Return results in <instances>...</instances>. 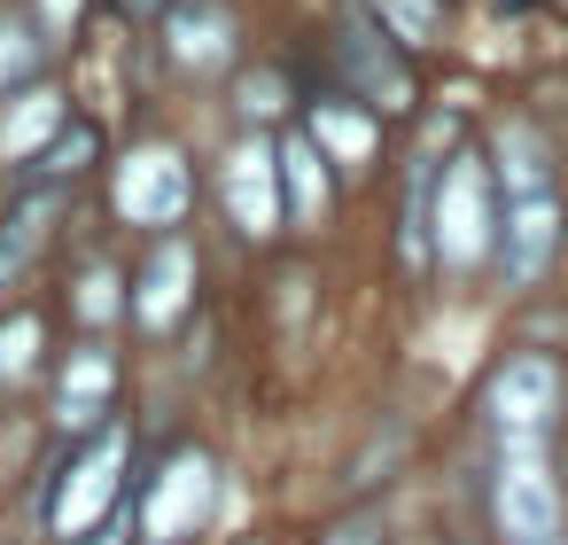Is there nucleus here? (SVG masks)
<instances>
[{
    "mask_svg": "<svg viewBox=\"0 0 568 545\" xmlns=\"http://www.w3.org/2000/svg\"><path fill=\"white\" fill-rule=\"evenodd\" d=\"M498 529H506V545H552L560 537V491L537 467V436L529 428H514V460L498 475Z\"/></svg>",
    "mask_w": 568,
    "mask_h": 545,
    "instance_id": "f257e3e1",
    "label": "nucleus"
},
{
    "mask_svg": "<svg viewBox=\"0 0 568 545\" xmlns=\"http://www.w3.org/2000/svg\"><path fill=\"white\" fill-rule=\"evenodd\" d=\"M552 242H560V203H552V188H545V195H506V226H498V265H506V281H537L545 258H552Z\"/></svg>",
    "mask_w": 568,
    "mask_h": 545,
    "instance_id": "f03ea898",
    "label": "nucleus"
},
{
    "mask_svg": "<svg viewBox=\"0 0 568 545\" xmlns=\"http://www.w3.org/2000/svg\"><path fill=\"white\" fill-rule=\"evenodd\" d=\"M382 40H389V32H374L366 17H351L335 55H343V71L358 79V102H366V110H405V102H413V79H405V63H397Z\"/></svg>",
    "mask_w": 568,
    "mask_h": 545,
    "instance_id": "7ed1b4c3",
    "label": "nucleus"
},
{
    "mask_svg": "<svg viewBox=\"0 0 568 545\" xmlns=\"http://www.w3.org/2000/svg\"><path fill=\"white\" fill-rule=\"evenodd\" d=\"M490 405H498V428H537L545 405H552V366L545 359H521L490 382Z\"/></svg>",
    "mask_w": 568,
    "mask_h": 545,
    "instance_id": "20e7f679",
    "label": "nucleus"
},
{
    "mask_svg": "<svg viewBox=\"0 0 568 545\" xmlns=\"http://www.w3.org/2000/svg\"><path fill=\"white\" fill-rule=\"evenodd\" d=\"M498 188L506 195H545V141L537 133H498Z\"/></svg>",
    "mask_w": 568,
    "mask_h": 545,
    "instance_id": "39448f33",
    "label": "nucleus"
},
{
    "mask_svg": "<svg viewBox=\"0 0 568 545\" xmlns=\"http://www.w3.org/2000/svg\"><path fill=\"white\" fill-rule=\"evenodd\" d=\"M226 195H234V219H242V234H265V211H273V195H265V149H242V157H234V180H226Z\"/></svg>",
    "mask_w": 568,
    "mask_h": 545,
    "instance_id": "423d86ee",
    "label": "nucleus"
},
{
    "mask_svg": "<svg viewBox=\"0 0 568 545\" xmlns=\"http://www.w3.org/2000/svg\"><path fill=\"white\" fill-rule=\"evenodd\" d=\"M180 273H187V242H164V250L149 258V296H141V320H149V327L172 320V296H180L172 281H180Z\"/></svg>",
    "mask_w": 568,
    "mask_h": 545,
    "instance_id": "0eeeda50",
    "label": "nucleus"
},
{
    "mask_svg": "<svg viewBox=\"0 0 568 545\" xmlns=\"http://www.w3.org/2000/svg\"><path fill=\"white\" fill-rule=\"evenodd\" d=\"M320 141H288V188H296V219H320L327 211V180H320Z\"/></svg>",
    "mask_w": 568,
    "mask_h": 545,
    "instance_id": "6e6552de",
    "label": "nucleus"
},
{
    "mask_svg": "<svg viewBox=\"0 0 568 545\" xmlns=\"http://www.w3.org/2000/svg\"><path fill=\"white\" fill-rule=\"evenodd\" d=\"M87 164H94V125L55 133V141H48V157H40V172H55V180H63V172H87Z\"/></svg>",
    "mask_w": 568,
    "mask_h": 545,
    "instance_id": "1a4fd4ad",
    "label": "nucleus"
},
{
    "mask_svg": "<svg viewBox=\"0 0 568 545\" xmlns=\"http://www.w3.org/2000/svg\"><path fill=\"white\" fill-rule=\"evenodd\" d=\"M374 9H389L405 24V40H428V0H374Z\"/></svg>",
    "mask_w": 568,
    "mask_h": 545,
    "instance_id": "9d476101",
    "label": "nucleus"
}]
</instances>
